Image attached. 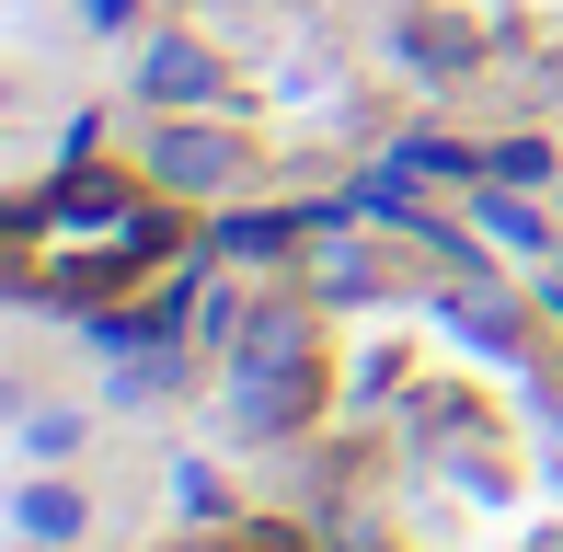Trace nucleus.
Masks as SVG:
<instances>
[{
  "mask_svg": "<svg viewBox=\"0 0 563 552\" xmlns=\"http://www.w3.org/2000/svg\"><path fill=\"white\" fill-rule=\"evenodd\" d=\"M242 552H299V541H288V530H253V541H242Z\"/></svg>",
  "mask_w": 563,
  "mask_h": 552,
  "instance_id": "nucleus-13",
  "label": "nucleus"
},
{
  "mask_svg": "<svg viewBox=\"0 0 563 552\" xmlns=\"http://www.w3.org/2000/svg\"><path fill=\"white\" fill-rule=\"evenodd\" d=\"M541 299H552V322H563V254H552V276H541Z\"/></svg>",
  "mask_w": 563,
  "mask_h": 552,
  "instance_id": "nucleus-14",
  "label": "nucleus"
},
{
  "mask_svg": "<svg viewBox=\"0 0 563 552\" xmlns=\"http://www.w3.org/2000/svg\"><path fill=\"white\" fill-rule=\"evenodd\" d=\"M23 552H58V541H23Z\"/></svg>",
  "mask_w": 563,
  "mask_h": 552,
  "instance_id": "nucleus-15",
  "label": "nucleus"
},
{
  "mask_svg": "<svg viewBox=\"0 0 563 552\" xmlns=\"http://www.w3.org/2000/svg\"><path fill=\"white\" fill-rule=\"evenodd\" d=\"M472 231L506 242V254H552V231H541V208H529V185H483V196H472Z\"/></svg>",
  "mask_w": 563,
  "mask_h": 552,
  "instance_id": "nucleus-4",
  "label": "nucleus"
},
{
  "mask_svg": "<svg viewBox=\"0 0 563 552\" xmlns=\"http://www.w3.org/2000/svg\"><path fill=\"white\" fill-rule=\"evenodd\" d=\"M230 173H242V139L230 128H185V115H173V128L150 139V185H173V196H219Z\"/></svg>",
  "mask_w": 563,
  "mask_h": 552,
  "instance_id": "nucleus-2",
  "label": "nucleus"
},
{
  "mask_svg": "<svg viewBox=\"0 0 563 552\" xmlns=\"http://www.w3.org/2000/svg\"><path fill=\"white\" fill-rule=\"evenodd\" d=\"M402 58H415L426 81H449V69H472V12H415V23H402Z\"/></svg>",
  "mask_w": 563,
  "mask_h": 552,
  "instance_id": "nucleus-5",
  "label": "nucleus"
},
{
  "mask_svg": "<svg viewBox=\"0 0 563 552\" xmlns=\"http://www.w3.org/2000/svg\"><path fill=\"white\" fill-rule=\"evenodd\" d=\"M495 185H529V196H541L552 185V139H506L495 150Z\"/></svg>",
  "mask_w": 563,
  "mask_h": 552,
  "instance_id": "nucleus-10",
  "label": "nucleus"
},
{
  "mask_svg": "<svg viewBox=\"0 0 563 552\" xmlns=\"http://www.w3.org/2000/svg\"><path fill=\"white\" fill-rule=\"evenodd\" d=\"M173 507L208 518V507H219V472H208V461H185V472H173Z\"/></svg>",
  "mask_w": 563,
  "mask_h": 552,
  "instance_id": "nucleus-12",
  "label": "nucleus"
},
{
  "mask_svg": "<svg viewBox=\"0 0 563 552\" xmlns=\"http://www.w3.org/2000/svg\"><path fill=\"white\" fill-rule=\"evenodd\" d=\"M391 162H402V173H472V150H460V139H438V128H415V139L391 150Z\"/></svg>",
  "mask_w": 563,
  "mask_h": 552,
  "instance_id": "nucleus-11",
  "label": "nucleus"
},
{
  "mask_svg": "<svg viewBox=\"0 0 563 552\" xmlns=\"http://www.w3.org/2000/svg\"><path fill=\"white\" fill-rule=\"evenodd\" d=\"M208 92H219V46H196V35H162V46H150V104L185 115V104H208Z\"/></svg>",
  "mask_w": 563,
  "mask_h": 552,
  "instance_id": "nucleus-3",
  "label": "nucleus"
},
{
  "mask_svg": "<svg viewBox=\"0 0 563 552\" xmlns=\"http://www.w3.org/2000/svg\"><path fill=\"white\" fill-rule=\"evenodd\" d=\"M12 518H23V541H81V495H69V484H46V472H35V484H23L12 495Z\"/></svg>",
  "mask_w": 563,
  "mask_h": 552,
  "instance_id": "nucleus-6",
  "label": "nucleus"
},
{
  "mask_svg": "<svg viewBox=\"0 0 563 552\" xmlns=\"http://www.w3.org/2000/svg\"><path fill=\"white\" fill-rule=\"evenodd\" d=\"M69 449H81V415H69V404H35V415H23V461H69Z\"/></svg>",
  "mask_w": 563,
  "mask_h": 552,
  "instance_id": "nucleus-9",
  "label": "nucleus"
},
{
  "mask_svg": "<svg viewBox=\"0 0 563 552\" xmlns=\"http://www.w3.org/2000/svg\"><path fill=\"white\" fill-rule=\"evenodd\" d=\"M449 322L483 345V357H518V311H506L495 288H449Z\"/></svg>",
  "mask_w": 563,
  "mask_h": 552,
  "instance_id": "nucleus-7",
  "label": "nucleus"
},
{
  "mask_svg": "<svg viewBox=\"0 0 563 552\" xmlns=\"http://www.w3.org/2000/svg\"><path fill=\"white\" fill-rule=\"evenodd\" d=\"M288 242H299V219H265V208L219 219V254H242V265H288Z\"/></svg>",
  "mask_w": 563,
  "mask_h": 552,
  "instance_id": "nucleus-8",
  "label": "nucleus"
},
{
  "mask_svg": "<svg viewBox=\"0 0 563 552\" xmlns=\"http://www.w3.org/2000/svg\"><path fill=\"white\" fill-rule=\"evenodd\" d=\"M311 404H322L311 322L299 311H253L242 334H230V426H242V438H288V426H311Z\"/></svg>",
  "mask_w": 563,
  "mask_h": 552,
  "instance_id": "nucleus-1",
  "label": "nucleus"
}]
</instances>
